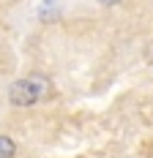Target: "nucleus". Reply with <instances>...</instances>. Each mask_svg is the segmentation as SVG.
Masks as SVG:
<instances>
[{"instance_id":"f257e3e1","label":"nucleus","mask_w":153,"mask_h":158,"mask_svg":"<svg viewBox=\"0 0 153 158\" xmlns=\"http://www.w3.org/2000/svg\"><path fill=\"white\" fill-rule=\"evenodd\" d=\"M49 93H52L49 79L41 77V74H33V77L19 79V82L11 85V90H8V101H11L14 106H33V104L44 101Z\"/></svg>"},{"instance_id":"f03ea898","label":"nucleus","mask_w":153,"mask_h":158,"mask_svg":"<svg viewBox=\"0 0 153 158\" xmlns=\"http://www.w3.org/2000/svg\"><path fill=\"white\" fill-rule=\"evenodd\" d=\"M16 153V144L11 136H0V158H14Z\"/></svg>"},{"instance_id":"7ed1b4c3","label":"nucleus","mask_w":153,"mask_h":158,"mask_svg":"<svg viewBox=\"0 0 153 158\" xmlns=\"http://www.w3.org/2000/svg\"><path fill=\"white\" fill-rule=\"evenodd\" d=\"M98 3H104V6H115V3H120V0H98Z\"/></svg>"},{"instance_id":"20e7f679","label":"nucleus","mask_w":153,"mask_h":158,"mask_svg":"<svg viewBox=\"0 0 153 158\" xmlns=\"http://www.w3.org/2000/svg\"><path fill=\"white\" fill-rule=\"evenodd\" d=\"M44 3H55V0H44Z\"/></svg>"}]
</instances>
